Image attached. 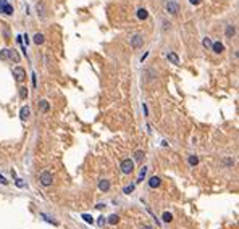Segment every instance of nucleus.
<instances>
[{
  "label": "nucleus",
  "instance_id": "nucleus-30",
  "mask_svg": "<svg viewBox=\"0 0 239 229\" xmlns=\"http://www.w3.org/2000/svg\"><path fill=\"white\" fill-rule=\"evenodd\" d=\"M31 76H32V86L37 87V78H36V73H32Z\"/></svg>",
  "mask_w": 239,
  "mask_h": 229
},
{
  "label": "nucleus",
  "instance_id": "nucleus-35",
  "mask_svg": "<svg viewBox=\"0 0 239 229\" xmlns=\"http://www.w3.org/2000/svg\"><path fill=\"white\" fill-rule=\"evenodd\" d=\"M140 229H153V227L150 226V224H144V226H142V227H140Z\"/></svg>",
  "mask_w": 239,
  "mask_h": 229
},
{
  "label": "nucleus",
  "instance_id": "nucleus-7",
  "mask_svg": "<svg viewBox=\"0 0 239 229\" xmlns=\"http://www.w3.org/2000/svg\"><path fill=\"white\" fill-rule=\"evenodd\" d=\"M160 184H162V179L158 176H152L150 179H149V186H150L152 189H157V187H160Z\"/></svg>",
  "mask_w": 239,
  "mask_h": 229
},
{
  "label": "nucleus",
  "instance_id": "nucleus-8",
  "mask_svg": "<svg viewBox=\"0 0 239 229\" xmlns=\"http://www.w3.org/2000/svg\"><path fill=\"white\" fill-rule=\"evenodd\" d=\"M212 50H213V53L220 55V53H223V50H224V45L221 44V42H213V44H212Z\"/></svg>",
  "mask_w": 239,
  "mask_h": 229
},
{
  "label": "nucleus",
  "instance_id": "nucleus-14",
  "mask_svg": "<svg viewBox=\"0 0 239 229\" xmlns=\"http://www.w3.org/2000/svg\"><path fill=\"white\" fill-rule=\"evenodd\" d=\"M168 60H170L173 65H179V57H178L175 52H170V53H168Z\"/></svg>",
  "mask_w": 239,
  "mask_h": 229
},
{
  "label": "nucleus",
  "instance_id": "nucleus-15",
  "mask_svg": "<svg viewBox=\"0 0 239 229\" xmlns=\"http://www.w3.org/2000/svg\"><path fill=\"white\" fill-rule=\"evenodd\" d=\"M144 150H136L134 152V160L137 161V163H142V160H144Z\"/></svg>",
  "mask_w": 239,
  "mask_h": 229
},
{
  "label": "nucleus",
  "instance_id": "nucleus-2",
  "mask_svg": "<svg viewBox=\"0 0 239 229\" xmlns=\"http://www.w3.org/2000/svg\"><path fill=\"white\" fill-rule=\"evenodd\" d=\"M39 181H40V184L44 186V187H49V186H52V173L50 171H42L40 173V176H39Z\"/></svg>",
  "mask_w": 239,
  "mask_h": 229
},
{
  "label": "nucleus",
  "instance_id": "nucleus-28",
  "mask_svg": "<svg viewBox=\"0 0 239 229\" xmlns=\"http://www.w3.org/2000/svg\"><path fill=\"white\" fill-rule=\"evenodd\" d=\"M105 223H107V219H105L104 216H100L99 219H97V224H99V226H104Z\"/></svg>",
  "mask_w": 239,
  "mask_h": 229
},
{
  "label": "nucleus",
  "instance_id": "nucleus-5",
  "mask_svg": "<svg viewBox=\"0 0 239 229\" xmlns=\"http://www.w3.org/2000/svg\"><path fill=\"white\" fill-rule=\"evenodd\" d=\"M0 13H3V15H13V7L10 3L7 2V0H0Z\"/></svg>",
  "mask_w": 239,
  "mask_h": 229
},
{
  "label": "nucleus",
  "instance_id": "nucleus-17",
  "mask_svg": "<svg viewBox=\"0 0 239 229\" xmlns=\"http://www.w3.org/2000/svg\"><path fill=\"white\" fill-rule=\"evenodd\" d=\"M107 221H108V224H111V226H115V224L120 221V216L113 213V215H110V216H108V219H107Z\"/></svg>",
  "mask_w": 239,
  "mask_h": 229
},
{
  "label": "nucleus",
  "instance_id": "nucleus-13",
  "mask_svg": "<svg viewBox=\"0 0 239 229\" xmlns=\"http://www.w3.org/2000/svg\"><path fill=\"white\" fill-rule=\"evenodd\" d=\"M137 18H139V20H142V21L147 20V18H149V13H147L146 8H139V10H137Z\"/></svg>",
  "mask_w": 239,
  "mask_h": 229
},
{
  "label": "nucleus",
  "instance_id": "nucleus-9",
  "mask_svg": "<svg viewBox=\"0 0 239 229\" xmlns=\"http://www.w3.org/2000/svg\"><path fill=\"white\" fill-rule=\"evenodd\" d=\"M108 189H110V181H108V179H100V182H99V190H102V192H107Z\"/></svg>",
  "mask_w": 239,
  "mask_h": 229
},
{
  "label": "nucleus",
  "instance_id": "nucleus-25",
  "mask_svg": "<svg viewBox=\"0 0 239 229\" xmlns=\"http://www.w3.org/2000/svg\"><path fill=\"white\" fill-rule=\"evenodd\" d=\"M234 32H236V29H234L231 24H228V26H226V37H233Z\"/></svg>",
  "mask_w": 239,
  "mask_h": 229
},
{
  "label": "nucleus",
  "instance_id": "nucleus-33",
  "mask_svg": "<svg viewBox=\"0 0 239 229\" xmlns=\"http://www.w3.org/2000/svg\"><path fill=\"white\" fill-rule=\"evenodd\" d=\"M142 108H144V115L149 116V108H147V105H146V103H142Z\"/></svg>",
  "mask_w": 239,
  "mask_h": 229
},
{
  "label": "nucleus",
  "instance_id": "nucleus-32",
  "mask_svg": "<svg viewBox=\"0 0 239 229\" xmlns=\"http://www.w3.org/2000/svg\"><path fill=\"white\" fill-rule=\"evenodd\" d=\"M0 184H3V186H7V184H8V181H7L2 174H0Z\"/></svg>",
  "mask_w": 239,
  "mask_h": 229
},
{
  "label": "nucleus",
  "instance_id": "nucleus-20",
  "mask_svg": "<svg viewBox=\"0 0 239 229\" xmlns=\"http://www.w3.org/2000/svg\"><path fill=\"white\" fill-rule=\"evenodd\" d=\"M8 58H10V49L0 50V60H8Z\"/></svg>",
  "mask_w": 239,
  "mask_h": 229
},
{
  "label": "nucleus",
  "instance_id": "nucleus-24",
  "mask_svg": "<svg viewBox=\"0 0 239 229\" xmlns=\"http://www.w3.org/2000/svg\"><path fill=\"white\" fill-rule=\"evenodd\" d=\"M212 44H213V42L210 40V37H204V40H202V45H204L205 49H212Z\"/></svg>",
  "mask_w": 239,
  "mask_h": 229
},
{
  "label": "nucleus",
  "instance_id": "nucleus-16",
  "mask_svg": "<svg viewBox=\"0 0 239 229\" xmlns=\"http://www.w3.org/2000/svg\"><path fill=\"white\" fill-rule=\"evenodd\" d=\"M37 15H39L40 18H45V5L44 3H37Z\"/></svg>",
  "mask_w": 239,
  "mask_h": 229
},
{
  "label": "nucleus",
  "instance_id": "nucleus-31",
  "mask_svg": "<svg viewBox=\"0 0 239 229\" xmlns=\"http://www.w3.org/2000/svg\"><path fill=\"white\" fill-rule=\"evenodd\" d=\"M233 163H234V160H231V158H226V160H224V165L226 166H231Z\"/></svg>",
  "mask_w": 239,
  "mask_h": 229
},
{
  "label": "nucleus",
  "instance_id": "nucleus-23",
  "mask_svg": "<svg viewBox=\"0 0 239 229\" xmlns=\"http://www.w3.org/2000/svg\"><path fill=\"white\" fill-rule=\"evenodd\" d=\"M10 58L15 60V63H20V55H18L16 50H10Z\"/></svg>",
  "mask_w": 239,
  "mask_h": 229
},
{
  "label": "nucleus",
  "instance_id": "nucleus-18",
  "mask_svg": "<svg viewBox=\"0 0 239 229\" xmlns=\"http://www.w3.org/2000/svg\"><path fill=\"white\" fill-rule=\"evenodd\" d=\"M147 170H149V168H147V166H142V170H140V173H139V177H137V182H142L144 179H146V174H147Z\"/></svg>",
  "mask_w": 239,
  "mask_h": 229
},
{
  "label": "nucleus",
  "instance_id": "nucleus-27",
  "mask_svg": "<svg viewBox=\"0 0 239 229\" xmlns=\"http://www.w3.org/2000/svg\"><path fill=\"white\" fill-rule=\"evenodd\" d=\"M133 190H134V184H129V186H126V187L123 189V192H124V194H128V195H129L131 192H133Z\"/></svg>",
  "mask_w": 239,
  "mask_h": 229
},
{
  "label": "nucleus",
  "instance_id": "nucleus-6",
  "mask_svg": "<svg viewBox=\"0 0 239 229\" xmlns=\"http://www.w3.org/2000/svg\"><path fill=\"white\" fill-rule=\"evenodd\" d=\"M166 11L170 13V15H176V13L179 11V5H178L176 2H173V0H171V2L166 3Z\"/></svg>",
  "mask_w": 239,
  "mask_h": 229
},
{
  "label": "nucleus",
  "instance_id": "nucleus-12",
  "mask_svg": "<svg viewBox=\"0 0 239 229\" xmlns=\"http://www.w3.org/2000/svg\"><path fill=\"white\" fill-rule=\"evenodd\" d=\"M29 113H31L29 107H23L21 111H20V118L21 119H27V118H29Z\"/></svg>",
  "mask_w": 239,
  "mask_h": 229
},
{
  "label": "nucleus",
  "instance_id": "nucleus-3",
  "mask_svg": "<svg viewBox=\"0 0 239 229\" xmlns=\"http://www.w3.org/2000/svg\"><path fill=\"white\" fill-rule=\"evenodd\" d=\"M13 76H15V81H16V82H23V81L26 79V71H24V68L15 66V68H13Z\"/></svg>",
  "mask_w": 239,
  "mask_h": 229
},
{
  "label": "nucleus",
  "instance_id": "nucleus-21",
  "mask_svg": "<svg viewBox=\"0 0 239 229\" xmlns=\"http://www.w3.org/2000/svg\"><path fill=\"white\" fill-rule=\"evenodd\" d=\"M162 219H163L165 223H171V221H173V215H171L170 212H165V213L162 215Z\"/></svg>",
  "mask_w": 239,
  "mask_h": 229
},
{
  "label": "nucleus",
  "instance_id": "nucleus-11",
  "mask_svg": "<svg viewBox=\"0 0 239 229\" xmlns=\"http://www.w3.org/2000/svg\"><path fill=\"white\" fill-rule=\"evenodd\" d=\"M32 42H34L36 45H42V44H44V34H40V32L34 34V37H32Z\"/></svg>",
  "mask_w": 239,
  "mask_h": 229
},
{
  "label": "nucleus",
  "instance_id": "nucleus-34",
  "mask_svg": "<svg viewBox=\"0 0 239 229\" xmlns=\"http://www.w3.org/2000/svg\"><path fill=\"white\" fill-rule=\"evenodd\" d=\"M189 2H191V3H192V5H199V3H200V2H202V0H189Z\"/></svg>",
  "mask_w": 239,
  "mask_h": 229
},
{
  "label": "nucleus",
  "instance_id": "nucleus-19",
  "mask_svg": "<svg viewBox=\"0 0 239 229\" xmlns=\"http://www.w3.org/2000/svg\"><path fill=\"white\" fill-rule=\"evenodd\" d=\"M187 163H189V166H197L199 165V158L195 155H191L189 158H187Z\"/></svg>",
  "mask_w": 239,
  "mask_h": 229
},
{
  "label": "nucleus",
  "instance_id": "nucleus-29",
  "mask_svg": "<svg viewBox=\"0 0 239 229\" xmlns=\"http://www.w3.org/2000/svg\"><path fill=\"white\" fill-rule=\"evenodd\" d=\"M16 186H18V187H24V181L18 177V179H16Z\"/></svg>",
  "mask_w": 239,
  "mask_h": 229
},
{
  "label": "nucleus",
  "instance_id": "nucleus-1",
  "mask_svg": "<svg viewBox=\"0 0 239 229\" xmlns=\"http://www.w3.org/2000/svg\"><path fill=\"white\" fill-rule=\"evenodd\" d=\"M121 173H124V174H131V173L134 171V161L131 160V158H124L123 161H121Z\"/></svg>",
  "mask_w": 239,
  "mask_h": 229
},
{
  "label": "nucleus",
  "instance_id": "nucleus-22",
  "mask_svg": "<svg viewBox=\"0 0 239 229\" xmlns=\"http://www.w3.org/2000/svg\"><path fill=\"white\" fill-rule=\"evenodd\" d=\"M20 99L21 100H26L27 99V87H20Z\"/></svg>",
  "mask_w": 239,
  "mask_h": 229
},
{
  "label": "nucleus",
  "instance_id": "nucleus-10",
  "mask_svg": "<svg viewBox=\"0 0 239 229\" xmlns=\"http://www.w3.org/2000/svg\"><path fill=\"white\" fill-rule=\"evenodd\" d=\"M49 110H50L49 102H47V100H40L39 102V111H40V113H47Z\"/></svg>",
  "mask_w": 239,
  "mask_h": 229
},
{
  "label": "nucleus",
  "instance_id": "nucleus-4",
  "mask_svg": "<svg viewBox=\"0 0 239 229\" xmlns=\"http://www.w3.org/2000/svg\"><path fill=\"white\" fill-rule=\"evenodd\" d=\"M142 45H144V39H142V36L140 34H136V36L131 37V47H133L134 50L142 49Z\"/></svg>",
  "mask_w": 239,
  "mask_h": 229
},
{
  "label": "nucleus",
  "instance_id": "nucleus-26",
  "mask_svg": "<svg viewBox=\"0 0 239 229\" xmlns=\"http://www.w3.org/2000/svg\"><path fill=\"white\" fill-rule=\"evenodd\" d=\"M81 218H82L86 223H89V224H92V223H94V218L91 216V215H87V213H82V215H81Z\"/></svg>",
  "mask_w": 239,
  "mask_h": 229
}]
</instances>
